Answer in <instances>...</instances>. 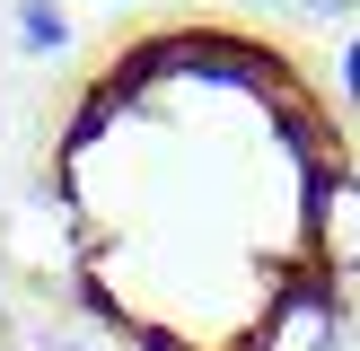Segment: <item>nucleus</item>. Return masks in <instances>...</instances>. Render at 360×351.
Wrapping results in <instances>:
<instances>
[{"label": "nucleus", "mask_w": 360, "mask_h": 351, "mask_svg": "<svg viewBox=\"0 0 360 351\" xmlns=\"http://www.w3.org/2000/svg\"><path fill=\"white\" fill-rule=\"evenodd\" d=\"M343 343V307H334L326 281H281L273 316H264L255 351H334Z\"/></svg>", "instance_id": "f257e3e1"}, {"label": "nucleus", "mask_w": 360, "mask_h": 351, "mask_svg": "<svg viewBox=\"0 0 360 351\" xmlns=\"http://www.w3.org/2000/svg\"><path fill=\"white\" fill-rule=\"evenodd\" d=\"M316 263L360 272V176H343V167L316 185Z\"/></svg>", "instance_id": "f03ea898"}, {"label": "nucleus", "mask_w": 360, "mask_h": 351, "mask_svg": "<svg viewBox=\"0 0 360 351\" xmlns=\"http://www.w3.org/2000/svg\"><path fill=\"white\" fill-rule=\"evenodd\" d=\"M18 44H27V53H62L70 44L62 9H53V0H18Z\"/></svg>", "instance_id": "7ed1b4c3"}, {"label": "nucleus", "mask_w": 360, "mask_h": 351, "mask_svg": "<svg viewBox=\"0 0 360 351\" xmlns=\"http://www.w3.org/2000/svg\"><path fill=\"white\" fill-rule=\"evenodd\" d=\"M290 9H308V18H352L360 0H290Z\"/></svg>", "instance_id": "20e7f679"}, {"label": "nucleus", "mask_w": 360, "mask_h": 351, "mask_svg": "<svg viewBox=\"0 0 360 351\" xmlns=\"http://www.w3.org/2000/svg\"><path fill=\"white\" fill-rule=\"evenodd\" d=\"M343 88H352V97H360V44L343 53Z\"/></svg>", "instance_id": "39448f33"}]
</instances>
